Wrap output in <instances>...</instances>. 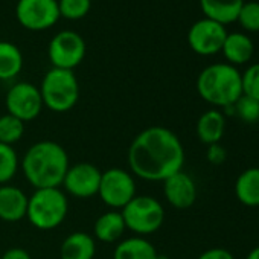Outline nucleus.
I'll use <instances>...</instances> for the list:
<instances>
[{
	"mask_svg": "<svg viewBox=\"0 0 259 259\" xmlns=\"http://www.w3.org/2000/svg\"><path fill=\"white\" fill-rule=\"evenodd\" d=\"M257 221H259V212H257Z\"/></svg>",
	"mask_w": 259,
	"mask_h": 259,
	"instance_id": "obj_34",
	"label": "nucleus"
},
{
	"mask_svg": "<svg viewBox=\"0 0 259 259\" xmlns=\"http://www.w3.org/2000/svg\"><path fill=\"white\" fill-rule=\"evenodd\" d=\"M19 23L29 31H46L60 20L57 0H19L16 7Z\"/></svg>",
	"mask_w": 259,
	"mask_h": 259,
	"instance_id": "obj_10",
	"label": "nucleus"
},
{
	"mask_svg": "<svg viewBox=\"0 0 259 259\" xmlns=\"http://www.w3.org/2000/svg\"><path fill=\"white\" fill-rule=\"evenodd\" d=\"M157 259H168V257H166V256H163V254H159V257H157Z\"/></svg>",
	"mask_w": 259,
	"mask_h": 259,
	"instance_id": "obj_33",
	"label": "nucleus"
},
{
	"mask_svg": "<svg viewBox=\"0 0 259 259\" xmlns=\"http://www.w3.org/2000/svg\"><path fill=\"white\" fill-rule=\"evenodd\" d=\"M101 174L102 171H99L98 166L87 162H79L73 166H69L63 180V186L66 192L75 198H92L98 195Z\"/></svg>",
	"mask_w": 259,
	"mask_h": 259,
	"instance_id": "obj_12",
	"label": "nucleus"
},
{
	"mask_svg": "<svg viewBox=\"0 0 259 259\" xmlns=\"http://www.w3.org/2000/svg\"><path fill=\"white\" fill-rule=\"evenodd\" d=\"M125 227L136 233V236H147L156 233L165 221V209L162 203L151 195H136L123 209H120Z\"/></svg>",
	"mask_w": 259,
	"mask_h": 259,
	"instance_id": "obj_6",
	"label": "nucleus"
},
{
	"mask_svg": "<svg viewBox=\"0 0 259 259\" xmlns=\"http://www.w3.org/2000/svg\"><path fill=\"white\" fill-rule=\"evenodd\" d=\"M28 195L14 185L0 186V220L5 223H19L26 218Z\"/></svg>",
	"mask_w": 259,
	"mask_h": 259,
	"instance_id": "obj_14",
	"label": "nucleus"
},
{
	"mask_svg": "<svg viewBox=\"0 0 259 259\" xmlns=\"http://www.w3.org/2000/svg\"><path fill=\"white\" fill-rule=\"evenodd\" d=\"M23 69V54L11 41H0V81L14 79Z\"/></svg>",
	"mask_w": 259,
	"mask_h": 259,
	"instance_id": "obj_22",
	"label": "nucleus"
},
{
	"mask_svg": "<svg viewBox=\"0 0 259 259\" xmlns=\"http://www.w3.org/2000/svg\"><path fill=\"white\" fill-rule=\"evenodd\" d=\"M5 105L8 114L20 119L25 123L38 117L45 107L40 89L32 82L14 84L7 93Z\"/></svg>",
	"mask_w": 259,
	"mask_h": 259,
	"instance_id": "obj_9",
	"label": "nucleus"
},
{
	"mask_svg": "<svg viewBox=\"0 0 259 259\" xmlns=\"http://www.w3.org/2000/svg\"><path fill=\"white\" fill-rule=\"evenodd\" d=\"M235 197L247 207L259 209V168L242 171L235 182Z\"/></svg>",
	"mask_w": 259,
	"mask_h": 259,
	"instance_id": "obj_21",
	"label": "nucleus"
},
{
	"mask_svg": "<svg viewBox=\"0 0 259 259\" xmlns=\"http://www.w3.org/2000/svg\"><path fill=\"white\" fill-rule=\"evenodd\" d=\"M197 259H235V256L221 247H213V248H207L204 250Z\"/></svg>",
	"mask_w": 259,
	"mask_h": 259,
	"instance_id": "obj_30",
	"label": "nucleus"
},
{
	"mask_svg": "<svg viewBox=\"0 0 259 259\" xmlns=\"http://www.w3.org/2000/svg\"><path fill=\"white\" fill-rule=\"evenodd\" d=\"M162 183H163L165 198L172 207L179 210H185V209H189L195 203L197 185L194 179L189 174H186L183 169L172 174Z\"/></svg>",
	"mask_w": 259,
	"mask_h": 259,
	"instance_id": "obj_13",
	"label": "nucleus"
},
{
	"mask_svg": "<svg viewBox=\"0 0 259 259\" xmlns=\"http://www.w3.org/2000/svg\"><path fill=\"white\" fill-rule=\"evenodd\" d=\"M197 92L201 99L218 110L233 105L242 95L241 72L227 63L210 64L200 72Z\"/></svg>",
	"mask_w": 259,
	"mask_h": 259,
	"instance_id": "obj_3",
	"label": "nucleus"
},
{
	"mask_svg": "<svg viewBox=\"0 0 259 259\" xmlns=\"http://www.w3.org/2000/svg\"><path fill=\"white\" fill-rule=\"evenodd\" d=\"M0 259H32L29 251H26L25 248L22 247H13V248H8Z\"/></svg>",
	"mask_w": 259,
	"mask_h": 259,
	"instance_id": "obj_31",
	"label": "nucleus"
},
{
	"mask_svg": "<svg viewBox=\"0 0 259 259\" xmlns=\"http://www.w3.org/2000/svg\"><path fill=\"white\" fill-rule=\"evenodd\" d=\"M235 116H238L245 123H254L259 120V101L241 95V98L233 104Z\"/></svg>",
	"mask_w": 259,
	"mask_h": 259,
	"instance_id": "obj_26",
	"label": "nucleus"
},
{
	"mask_svg": "<svg viewBox=\"0 0 259 259\" xmlns=\"http://www.w3.org/2000/svg\"><path fill=\"white\" fill-rule=\"evenodd\" d=\"M69 212V200L60 188L35 189L28 197V221L38 230H54L61 226Z\"/></svg>",
	"mask_w": 259,
	"mask_h": 259,
	"instance_id": "obj_4",
	"label": "nucleus"
},
{
	"mask_svg": "<svg viewBox=\"0 0 259 259\" xmlns=\"http://www.w3.org/2000/svg\"><path fill=\"white\" fill-rule=\"evenodd\" d=\"M245 259H259V245L253 247V248L248 251V254L245 256Z\"/></svg>",
	"mask_w": 259,
	"mask_h": 259,
	"instance_id": "obj_32",
	"label": "nucleus"
},
{
	"mask_svg": "<svg viewBox=\"0 0 259 259\" xmlns=\"http://www.w3.org/2000/svg\"><path fill=\"white\" fill-rule=\"evenodd\" d=\"M221 52L226 57L227 64H232L236 67V66L245 64L251 60L254 46H253L251 38L247 34L232 32V34H227Z\"/></svg>",
	"mask_w": 259,
	"mask_h": 259,
	"instance_id": "obj_18",
	"label": "nucleus"
},
{
	"mask_svg": "<svg viewBox=\"0 0 259 259\" xmlns=\"http://www.w3.org/2000/svg\"><path fill=\"white\" fill-rule=\"evenodd\" d=\"M25 128H26L25 122L8 113L0 116V144L14 147V144H17L23 138Z\"/></svg>",
	"mask_w": 259,
	"mask_h": 259,
	"instance_id": "obj_23",
	"label": "nucleus"
},
{
	"mask_svg": "<svg viewBox=\"0 0 259 259\" xmlns=\"http://www.w3.org/2000/svg\"><path fill=\"white\" fill-rule=\"evenodd\" d=\"M60 17L67 20H81L92 8V0H57Z\"/></svg>",
	"mask_w": 259,
	"mask_h": 259,
	"instance_id": "obj_25",
	"label": "nucleus"
},
{
	"mask_svg": "<svg viewBox=\"0 0 259 259\" xmlns=\"http://www.w3.org/2000/svg\"><path fill=\"white\" fill-rule=\"evenodd\" d=\"M241 82L242 95L259 101V63L251 64L244 73H241Z\"/></svg>",
	"mask_w": 259,
	"mask_h": 259,
	"instance_id": "obj_28",
	"label": "nucleus"
},
{
	"mask_svg": "<svg viewBox=\"0 0 259 259\" xmlns=\"http://www.w3.org/2000/svg\"><path fill=\"white\" fill-rule=\"evenodd\" d=\"M96 254V241L85 232H73L64 238L60 247L61 259H93Z\"/></svg>",
	"mask_w": 259,
	"mask_h": 259,
	"instance_id": "obj_17",
	"label": "nucleus"
},
{
	"mask_svg": "<svg viewBox=\"0 0 259 259\" xmlns=\"http://www.w3.org/2000/svg\"><path fill=\"white\" fill-rule=\"evenodd\" d=\"M98 195L110 209H123L138 195L135 176L122 168H110L102 171Z\"/></svg>",
	"mask_w": 259,
	"mask_h": 259,
	"instance_id": "obj_7",
	"label": "nucleus"
},
{
	"mask_svg": "<svg viewBox=\"0 0 259 259\" xmlns=\"http://www.w3.org/2000/svg\"><path fill=\"white\" fill-rule=\"evenodd\" d=\"M67 151L54 141H40L28 148L20 168L34 189L60 188L69 169Z\"/></svg>",
	"mask_w": 259,
	"mask_h": 259,
	"instance_id": "obj_2",
	"label": "nucleus"
},
{
	"mask_svg": "<svg viewBox=\"0 0 259 259\" xmlns=\"http://www.w3.org/2000/svg\"><path fill=\"white\" fill-rule=\"evenodd\" d=\"M226 37V26L209 19H201L191 26L188 32V43L195 54L207 57L221 52Z\"/></svg>",
	"mask_w": 259,
	"mask_h": 259,
	"instance_id": "obj_11",
	"label": "nucleus"
},
{
	"mask_svg": "<svg viewBox=\"0 0 259 259\" xmlns=\"http://www.w3.org/2000/svg\"><path fill=\"white\" fill-rule=\"evenodd\" d=\"M236 22L248 32H259V2H244Z\"/></svg>",
	"mask_w": 259,
	"mask_h": 259,
	"instance_id": "obj_27",
	"label": "nucleus"
},
{
	"mask_svg": "<svg viewBox=\"0 0 259 259\" xmlns=\"http://www.w3.org/2000/svg\"><path fill=\"white\" fill-rule=\"evenodd\" d=\"M87 52L84 38L75 31H61L52 37L48 48L49 61L52 67L73 70L78 67Z\"/></svg>",
	"mask_w": 259,
	"mask_h": 259,
	"instance_id": "obj_8",
	"label": "nucleus"
},
{
	"mask_svg": "<svg viewBox=\"0 0 259 259\" xmlns=\"http://www.w3.org/2000/svg\"><path fill=\"white\" fill-rule=\"evenodd\" d=\"M126 157L133 176L147 182H163L183 169L185 148L172 130L153 125L133 139Z\"/></svg>",
	"mask_w": 259,
	"mask_h": 259,
	"instance_id": "obj_1",
	"label": "nucleus"
},
{
	"mask_svg": "<svg viewBox=\"0 0 259 259\" xmlns=\"http://www.w3.org/2000/svg\"><path fill=\"white\" fill-rule=\"evenodd\" d=\"M244 0H200L204 19L213 20L223 26L238 20Z\"/></svg>",
	"mask_w": 259,
	"mask_h": 259,
	"instance_id": "obj_16",
	"label": "nucleus"
},
{
	"mask_svg": "<svg viewBox=\"0 0 259 259\" xmlns=\"http://www.w3.org/2000/svg\"><path fill=\"white\" fill-rule=\"evenodd\" d=\"M206 159L210 165H223L227 159V151L221 144L207 145Z\"/></svg>",
	"mask_w": 259,
	"mask_h": 259,
	"instance_id": "obj_29",
	"label": "nucleus"
},
{
	"mask_svg": "<svg viewBox=\"0 0 259 259\" xmlns=\"http://www.w3.org/2000/svg\"><path fill=\"white\" fill-rule=\"evenodd\" d=\"M159 253L153 242L145 236H130L122 239L114 251L113 259H157Z\"/></svg>",
	"mask_w": 259,
	"mask_h": 259,
	"instance_id": "obj_20",
	"label": "nucleus"
},
{
	"mask_svg": "<svg viewBox=\"0 0 259 259\" xmlns=\"http://www.w3.org/2000/svg\"><path fill=\"white\" fill-rule=\"evenodd\" d=\"M126 230L120 210H108L99 215L93 224V238L101 242H116Z\"/></svg>",
	"mask_w": 259,
	"mask_h": 259,
	"instance_id": "obj_19",
	"label": "nucleus"
},
{
	"mask_svg": "<svg viewBox=\"0 0 259 259\" xmlns=\"http://www.w3.org/2000/svg\"><path fill=\"white\" fill-rule=\"evenodd\" d=\"M43 105L54 113L72 110L79 99V82L73 70L52 67L46 72L38 87Z\"/></svg>",
	"mask_w": 259,
	"mask_h": 259,
	"instance_id": "obj_5",
	"label": "nucleus"
},
{
	"mask_svg": "<svg viewBox=\"0 0 259 259\" xmlns=\"http://www.w3.org/2000/svg\"><path fill=\"white\" fill-rule=\"evenodd\" d=\"M20 168V159L14 147L0 144V186L8 185Z\"/></svg>",
	"mask_w": 259,
	"mask_h": 259,
	"instance_id": "obj_24",
	"label": "nucleus"
},
{
	"mask_svg": "<svg viewBox=\"0 0 259 259\" xmlns=\"http://www.w3.org/2000/svg\"><path fill=\"white\" fill-rule=\"evenodd\" d=\"M195 130L200 142L204 145L220 144L226 132V116L218 108L207 110L198 117Z\"/></svg>",
	"mask_w": 259,
	"mask_h": 259,
	"instance_id": "obj_15",
	"label": "nucleus"
}]
</instances>
